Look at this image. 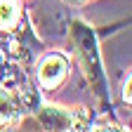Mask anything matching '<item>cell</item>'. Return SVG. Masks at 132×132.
<instances>
[{"instance_id": "cell-1", "label": "cell", "mask_w": 132, "mask_h": 132, "mask_svg": "<svg viewBox=\"0 0 132 132\" xmlns=\"http://www.w3.org/2000/svg\"><path fill=\"white\" fill-rule=\"evenodd\" d=\"M69 47L71 54L78 61L90 92L94 94V102L99 113H113L111 111V97H109V80L104 73L102 52H99V36L97 28L85 24L82 19H73L69 24Z\"/></svg>"}, {"instance_id": "cell-2", "label": "cell", "mask_w": 132, "mask_h": 132, "mask_svg": "<svg viewBox=\"0 0 132 132\" xmlns=\"http://www.w3.org/2000/svg\"><path fill=\"white\" fill-rule=\"evenodd\" d=\"M71 73V61L64 52H47L36 66V87L40 92H57Z\"/></svg>"}, {"instance_id": "cell-3", "label": "cell", "mask_w": 132, "mask_h": 132, "mask_svg": "<svg viewBox=\"0 0 132 132\" xmlns=\"http://www.w3.org/2000/svg\"><path fill=\"white\" fill-rule=\"evenodd\" d=\"M26 109L21 106L16 92L10 87L0 85V130H10V127H19L26 118Z\"/></svg>"}, {"instance_id": "cell-4", "label": "cell", "mask_w": 132, "mask_h": 132, "mask_svg": "<svg viewBox=\"0 0 132 132\" xmlns=\"http://www.w3.org/2000/svg\"><path fill=\"white\" fill-rule=\"evenodd\" d=\"M26 14L21 0H0V33H10Z\"/></svg>"}, {"instance_id": "cell-5", "label": "cell", "mask_w": 132, "mask_h": 132, "mask_svg": "<svg viewBox=\"0 0 132 132\" xmlns=\"http://www.w3.org/2000/svg\"><path fill=\"white\" fill-rule=\"evenodd\" d=\"M64 3H69V5H73V7H82V5L92 3V0H64Z\"/></svg>"}, {"instance_id": "cell-6", "label": "cell", "mask_w": 132, "mask_h": 132, "mask_svg": "<svg viewBox=\"0 0 132 132\" xmlns=\"http://www.w3.org/2000/svg\"><path fill=\"white\" fill-rule=\"evenodd\" d=\"M125 92H123V102H127L130 104V76H127V82H125V87H123Z\"/></svg>"}]
</instances>
